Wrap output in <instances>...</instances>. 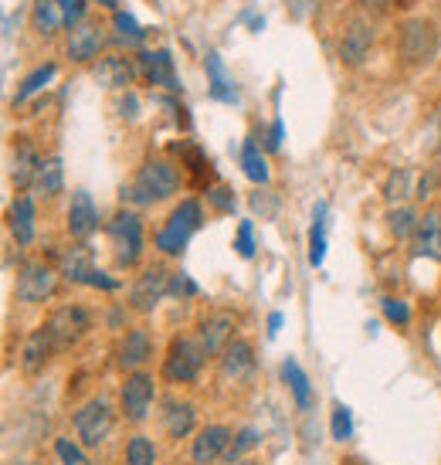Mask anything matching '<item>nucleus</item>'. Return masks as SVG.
I'll use <instances>...</instances> for the list:
<instances>
[{
  "mask_svg": "<svg viewBox=\"0 0 441 465\" xmlns=\"http://www.w3.org/2000/svg\"><path fill=\"white\" fill-rule=\"evenodd\" d=\"M234 248H238L241 259H255V224H251V221H241V224H238Z\"/></svg>",
  "mask_w": 441,
  "mask_h": 465,
  "instance_id": "obj_41",
  "label": "nucleus"
},
{
  "mask_svg": "<svg viewBox=\"0 0 441 465\" xmlns=\"http://www.w3.org/2000/svg\"><path fill=\"white\" fill-rule=\"evenodd\" d=\"M95 272H99V269H95V262H92V248L89 245L65 248V255H62V275H65L68 282L92 285Z\"/></svg>",
  "mask_w": 441,
  "mask_h": 465,
  "instance_id": "obj_20",
  "label": "nucleus"
},
{
  "mask_svg": "<svg viewBox=\"0 0 441 465\" xmlns=\"http://www.w3.org/2000/svg\"><path fill=\"white\" fill-rule=\"evenodd\" d=\"M411 183H415V173L407 167L401 170H390V177L384 181V197H387V204L394 207H401L407 197H411Z\"/></svg>",
  "mask_w": 441,
  "mask_h": 465,
  "instance_id": "obj_31",
  "label": "nucleus"
},
{
  "mask_svg": "<svg viewBox=\"0 0 441 465\" xmlns=\"http://www.w3.org/2000/svg\"><path fill=\"white\" fill-rule=\"evenodd\" d=\"M201 289H197V282L191 279V275H183V272H173L170 275V296H197Z\"/></svg>",
  "mask_w": 441,
  "mask_h": 465,
  "instance_id": "obj_43",
  "label": "nucleus"
},
{
  "mask_svg": "<svg viewBox=\"0 0 441 465\" xmlns=\"http://www.w3.org/2000/svg\"><path fill=\"white\" fill-rule=\"evenodd\" d=\"M255 445H259V431H255V428H241V431L231 439V445H228V452H224V459H220V462L234 465L241 455L248 452V449H255Z\"/></svg>",
  "mask_w": 441,
  "mask_h": 465,
  "instance_id": "obj_37",
  "label": "nucleus"
},
{
  "mask_svg": "<svg viewBox=\"0 0 441 465\" xmlns=\"http://www.w3.org/2000/svg\"><path fill=\"white\" fill-rule=\"evenodd\" d=\"M54 285H58L54 272L48 265H41V262H34V265H24V269L17 272L14 292H17L21 302H44L54 292Z\"/></svg>",
  "mask_w": 441,
  "mask_h": 465,
  "instance_id": "obj_10",
  "label": "nucleus"
},
{
  "mask_svg": "<svg viewBox=\"0 0 441 465\" xmlns=\"http://www.w3.org/2000/svg\"><path fill=\"white\" fill-rule=\"evenodd\" d=\"M38 167H41V160H38V153H34V146L21 136L17 146H14L11 181L17 183V187H27V183H34V177H38Z\"/></svg>",
  "mask_w": 441,
  "mask_h": 465,
  "instance_id": "obj_24",
  "label": "nucleus"
},
{
  "mask_svg": "<svg viewBox=\"0 0 441 465\" xmlns=\"http://www.w3.org/2000/svg\"><path fill=\"white\" fill-rule=\"evenodd\" d=\"M326 259V204L319 201L312 211V228H309V262L323 265Z\"/></svg>",
  "mask_w": 441,
  "mask_h": 465,
  "instance_id": "obj_30",
  "label": "nucleus"
},
{
  "mask_svg": "<svg viewBox=\"0 0 441 465\" xmlns=\"http://www.w3.org/2000/svg\"><path fill=\"white\" fill-rule=\"evenodd\" d=\"M415 252L431 262H441V207H428L415 232Z\"/></svg>",
  "mask_w": 441,
  "mask_h": 465,
  "instance_id": "obj_16",
  "label": "nucleus"
},
{
  "mask_svg": "<svg viewBox=\"0 0 441 465\" xmlns=\"http://www.w3.org/2000/svg\"><path fill=\"white\" fill-rule=\"evenodd\" d=\"M72 425H75V435L85 449H99V445L113 435V428H116L113 404H109L105 398L85 401V404L75 411V418H72Z\"/></svg>",
  "mask_w": 441,
  "mask_h": 465,
  "instance_id": "obj_4",
  "label": "nucleus"
},
{
  "mask_svg": "<svg viewBox=\"0 0 441 465\" xmlns=\"http://www.w3.org/2000/svg\"><path fill=\"white\" fill-rule=\"evenodd\" d=\"M438 27L425 21V17H411L401 25V35H397V52L407 65H421V62H431L438 54Z\"/></svg>",
  "mask_w": 441,
  "mask_h": 465,
  "instance_id": "obj_5",
  "label": "nucleus"
},
{
  "mask_svg": "<svg viewBox=\"0 0 441 465\" xmlns=\"http://www.w3.org/2000/svg\"><path fill=\"white\" fill-rule=\"evenodd\" d=\"M380 310H384V316H387L390 323H397V326H407V323H411V306H407L404 299H397V296H384V302H380Z\"/></svg>",
  "mask_w": 441,
  "mask_h": 465,
  "instance_id": "obj_39",
  "label": "nucleus"
},
{
  "mask_svg": "<svg viewBox=\"0 0 441 465\" xmlns=\"http://www.w3.org/2000/svg\"><path fill=\"white\" fill-rule=\"evenodd\" d=\"M417 214L411 211V207H390L387 211V228H390V234H397V238H415V232H417Z\"/></svg>",
  "mask_w": 441,
  "mask_h": 465,
  "instance_id": "obj_34",
  "label": "nucleus"
},
{
  "mask_svg": "<svg viewBox=\"0 0 441 465\" xmlns=\"http://www.w3.org/2000/svg\"><path fill=\"white\" fill-rule=\"evenodd\" d=\"M34 187H38L41 194H62V187H65V173H62V160L58 156H48V160H41L38 167V177H34Z\"/></svg>",
  "mask_w": 441,
  "mask_h": 465,
  "instance_id": "obj_28",
  "label": "nucleus"
},
{
  "mask_svg": "<svg viewBox=\"0 0 441 465\" xmlns=\"http://www.w3.org/2000/svg\"><path fill=\"white\" fill-rule=\"evenodd\" d=\"M234 333V316L231 312H208L201 323H197V343L204 347L208 357L224 353V347L231 343Z\"/></svg>",
  "mask_w": 441,
  "mask_h": 465,
  "instance_id": "obj_11",
  "label": "nucleus"
},
{
  "mask_svg": "<svg viewBox=\"0 0 441 465\" xmlns=\"http://www.w3.org/2000/svg\"><path fill=\"white\" fill-rule=\"evenodd\" d=\"M126 465H156V445L146 435H132L126 441Z\"/></svg>",
  "mask_w": 441,
  "mask_h": 465,
  "instance_id": "obj_36",
  "label": "nucleus"
},
{
  "mask_svg": "<svg viewBox=\"0 0 441 465\" xmlns=\"http://www.w3.org/2000/svg\"><path fill=\"white\" fill-rule=\"evenodd\" d=\"M58 11H62L65 27H78L85 17V0H58Z\"/></svg>",
  "mask_w": 441,
  "mask_h": 465,
  "instance_id": "obj_42",
  "label": "nucleus"
},
{
  "mask_svg": "<svg viewBox=\"0 0 441 465\" xmlns=\"http://www.w3.org/2000/svg\"><path fill=\"white\" fill-rule=\"evenodd\" d=\"M370 45H374V25L364 21V17L350 21L347 31H343V41H339V58H343V65H350V68L360 65L367 58V52H370Z\"/></svg>",
  "mask_w": 441,
  "mask_h": 465,
  "instance_id": "obj_13",
  "label": "nucleus"
},
{
  "mask_svg": "<svg viewBox=\"0 0 441 465\" xmlns=\"http://www.w3.org/2000/svg\"><path fill=\"white\" fill-rule=\"evenodd\" d=\"M241 167H245V177L255 183H265L269 181V163H265V156H261L259 143L255 140H245L241 143Z\"/></svg>",
  "mask_w": 441,
  "mask_h": 465,
  "instance_id": "obj_29",
  "label": "nucleus"
},
{
  "mask_svg": "<svg viewBox=\"0 0 441 465\" xmlns=\"http://www.w3.org/2000/svg\"><path fill=\"white\" fill-rule=\"evenodd\" d=\"M52 353H58V350H54L48 330L41 326V330H34V333L24 340V350H21V367H24L27 374H41V371L48 367V361H52Z\"/></svg>",
  "mask_w": 441,
  "mask_h": 465,
  "instance_id": "obj_19",
  "label": "nucleus"
},
{
  "mask_svg": "<svg viewBox=\"0 0 441 465\" xmlns=\"http://www.w3.org/2000/svg\"><path fill=\"white\" fill-rule=\"evenodd\" d=\"M89 326H92V316L85 306H62V310H54L52 316H48L44 330L52 336L54 350H68L89 333Z\"/></svg>",
  "mask_w": 441,
  "mask_h": 465,
  "instance_id": "obj_8",
  "label": "nucleus"
},
{
  "mask_svg": "<svg viewBox=\"0 0 441 465\" xmlns=\"http://www.w3.org/2000/svg\"><path fill=\"white\" fill-rule=\"evenodd\" d=\"M105 45V35L99 25H92V21H82L78 27L68 31V41H65V52L72 62H89L99 54V48Z\"/></svg>",
  "mask_w": 441,
  "mask_h": 465,
  "instance_id": "obj_15",
  "label": "nucleus"
},
{
  "mask_svg": "<svg viewBox=\"0 0 441 465\" xmlns=\"http://www.w3.org/2000/svg\"><path fill=\"white\" fill-rule=\"evenodd\" d=\"M204 347L197 343V340H187V336H177V340H170V350L167 357H163V377H167L170 384H191L197 381L201 374V367H204Z\"/></svg>",
  "mask_w": 441,
  "mask_h": 465,
  "instance_id": "obj_6",
  "label": "nucleus"
},
{
  "mask_svg": "<svg viewBox=\"0 0 441 465\" xmlns=\"http://www.w3.org/2000/svg\"><path fill=\"white\" fill-rule=\"evenodd\" d=\"M105 234H109L116 262L122 269L140 265V259H143V218L136 211H119L116 218L105 224Z\"/></svg>",
  "mask_w": 441,
  "mask_h": 465,
  "instance_id": "obj_3",
  "label": "nucleus"
},
{
  "mask_svg": "<svg viewBox=\"0 0 441 465\" xmlns=\"http://www.w3.org/2000/svg\"><path fill=\"white\" fill-rule=\"evenodd\" d=\"M208 201L218 207V211H224V214H228V211H234V194H231V191H224V187H214V191H208Z\"/></svg>",
  "mask_w": 441,
  "mask_h": 465,
  "instance_id": "obj_44",
  "label": "nucleus"
},
{
  "mask_svg": "<svg viewBox=\"0 0 441 465\" xmlns=\"http://www.w3.org/2000/svg\"><path fill=\"white\" fill-rule=\"evenodd\" d=\"M170 296V272L163 265H153V269H146L136 285H132L130 292V302L136 312H153L160 306V299Z\"/></svg>",
  "mask_w": 441,
  "mask_h": 465,
  "instance_id": "obj_9",
  "label": "nucleus"
},
{
  "mask_svg": "<svg viewBox=\"0 0 441 465\" xmlns=\"http://www.w3.org/2000/svg\"><path fill=\"white\" fill-rule=\"evenodd\" d=\"M177 187H181L177 167L167 163V160H150V163L140 167L136 181L130 187H122V201H130V204H153V201L170 197Z\"/></svg>",
  "mask_w": 441,
  "mask_h": 465,
  "instance_id": "obj_1",
  "label": "nucleus"
},
{
  "mask_svg": "<svg viewBox=\"0 0 441 465\" xmlns=\"http://www.w3.org/2000/svg\"><path fill=\"white\" fill-rule=\"evenodd\" d=\"M333 439L337 441H350L353 439V414H350V408L347 404H333Z\"/></svg>",
  "mask_w": 441,
  "mask_h": 465,
  "instance_id": "obj_38",
  "label": "nucleus"
},
{
  "mask_svg": "<svg viewBox=\"0 0 441 465\" xmlns=\"http://www.w3.org/2000/svg\"><path fill=\"white\" fill-rule=\"evenodd\" d=\"M68 232L75 238H89L92 232H99V211L92 204L89 191H75L72 204H68Z\"/></svg>",
  "mask_w": 441,
  "mask_h": 465,
  "instance_id": "obj_17",
  "label": "nucleus"
},
{
  "mask_svg": "<svg viewBox=\"0 0 441 465\" xmlns=\"http://www.w3.org/2000/svg\"><path fill=\"white\" fill-rule=\"evenodd\" d=\"M234 431L228 425H208L197 431L194 439V449H191V459H194V465H214L224 459V452H228V445H231Z\"/></svg>",
  "mask_w": 441,
  "mask_h": 465,
  "instance_id": "obj_12",
  "label": "nucleus"
},
{
  "mask_svg": "<svg viewBox=\"0 0 441 465\" xmlns=\"http://www.w3.org/2000/svg\"><path fill=\"white\" fill-rule=\"evenodd\" d=\"M208 78H211V99L228 103V105H234L238 99H241L238 89H234V82L228 78V72H224V62H220L218 52L208 54Z\"/></svg>",
  "mask_w": 441,
  "mask_h": 465,
  "instance_id": "obj_25",
  "label": "nucleus"
},
{
  "mask_svg": "<svg viewBox=\"0 0 441 465\" xmlns=\"http://www.w3.org/2000/svg\"><path fill=\"white\" fill-rule=\"evenodd\" d=\"M7 228H11L17 245L34 242V201L31 197H14L11 211H7Z\"/></svg>",
  "mask_w": 441,
  "mask_h": 465,
  "instance_id": "obj_21",
  "label": "nucleus"
},
{
  "mask_svg": "<svg viewBox=\"0 0 441 465\" xmlns=\"http://www.w3.org/2000/svg\"><path fill=\"white\" fill-rule=\"evenodd\" d=\"M150 357H153V340H150V333L140 330V326H136V330H126V336H122V343H119V350H116L119 371L136 374Z\"/></svg>",
  "mask_w": 441,
  "mask_h": 465,
  "instance_id": "obj_14",
  "label": "nucleus"
},
{
  "mask_svg": "<svg viewBox=\"0 0 441 465\" xmlns=\"http://www.w3.org/2000/svg\"><path fill=\"white\" fill-rule=\"evenodd\" d=\"M82 449H85V445H78V441H72V439L54 441V452H58V459H62L65 465H89V459H85Z\"/></svg>",
  "mask_w": 441,
  "mask_h": 465,
  "instance_id": "obj_40",
  "label": "nucleus"
},
{
  "mask_svg": "<svg viewBox=\"0 0 441 465\" xmlns=\"http://www.w3.org/2000/svg\"><path fill=\"white\" fill-rule=\"evenodd\" d=\"M113 25H116V41L119 45H126V48H136V45H143L146 41V31L136 25V17H132L130 11L113 14Z\"/></svg>",
  "mask_w": 441,
  "mask_h": 465,
  "instance_id": "obj_33",
  "label": "nucleus"
},
{
  "mask_svg": "<svg viewBox=\"0 0 441 465\" xmlns=\"http://www.w3.org/2000/svg\"><path fill=\"white\" fill-rule=\"evenodd\" d=\"M31 25H34V31H38V35L52 38L54 31L65 25V21H62V11H58V0H34Z\"/></svg>",
  "mask_w": 441,
  "mask_h": 465,
  "instance_id": "obj_27",
  "label": "nucleus"
},
{
  "mask_svg": "<svg viewBox=\"0 0 441 465\" xmlns=\"http://www.w3.org/2000/svg\"><path fill=\"white\" fill-rule=\"evenodd\" d=\"M140 68L143 75L153 82V85H163L170 92H181V82H177V72H173V58H170L167 48H156V52L140 54Z\"/></svg>",
  "mask_w": 441,
  "mask_h": 465,
  "instance_id": "obj_18",
  "label": "nucleus"
},
{
  "mask_svg": "<svg viewBox=\"0 0 441 465\" xmlns=\"http://www.w3.org/2000/svg\"><path fill=\"white\" fill-rule=\"evenodd\" d=\"M282 136H286V126H282V119H275L272 133H269V140H265V146H269V150H279V146H282Z\"/></svg>",
  "mask_w": 441,
  "mask_h": 465,
  "instance_id": "obj_46",
  "label": "nucleus"
},
{
  "mask_svg": "<svg viewBox=\"0 0 441 465\" xmlns=\"http://www.w3.org/2000/svg\"><path fill=\"white\" fill-rule=\"evenodd\" d=\"M234 465H259V462H234Z\"/></svg>",
  "mask_w": 441,
  "mask_h": 465,
  "instance_id": "obj_51",
  "label": "nucleus"
},
{
  "mask_svg": "<svg viewBox=\"0 0 441 465\" xmlns=\"http://www.w3.org/2000/svg\"><path fill=\"white\" fill-rule=\"evenodd\" d=\"M132 75H136V68H132L126 58H105L103 65H99V78H103V85H113V89L130 85Z\"/></svg>",
  "mask_w": 441,
  "mask_h": 465,
  "instance_id": "obj_32",
  "label": "nucleus"
},
{
  "mask_svg": "<svg viewBox=\"0 0 441 465\" xmlns=\"http://www.w3.org/2000/svg\"><path fill=\"white\" fill-rule=\"evenodd\" d=\"M431 123H435V130H438V143H441V105L435 109V116H431Z\"/></svg>",
  "mask_w": 441,
  "mask_h": 465,
  "instance_id": "obj_49",
  "label": "nucleus"
},
{
  "mask_svg": "<svg viewBox=\"0 0 441 465\" xmlns=\"http://www.w3.org/2000/svg\"><path fill=\"white\" fill-rule=\"evenodd\" d=\"M255 367V353H251V347H248L245 340H231L228 347H224V353H220V377L224 381H238V377H245L248 371Z\"/></svg>",
  "mask_w": 441,
  "mask_h": 465,
  "instance_id": "obj_23",
  "label": "nucleus"
},
{
  "mask_svg": "<svg viewBox=\"0 0 441 465\" xmlns=\"http://www.w3.org/2000/svg\"><path fill=\"white\" fill-rule=\"evenodd\" d=\"M201 224H204V211L197 204L194 197H187L181 204L170 211L167 224L160 228L156 234V248L163 252V255H181L187 242H191V234L201 232Z\"/></svg>",
  "mask_w": 441,
  "mask_h": 465,
  "instance_id": "obj_2",
  "label": "nucleus"
},
{
  "mask_svg": "<svg viewBox=\"0 0 441 465\" xmlns=\"http://www.w3.org/2000/svg\"><path fill=\"white\" fill-rule=\"evenodd\" d=\"M282 377H286L289 391H292V398H296L299 411H309V408H312V388H309V377H306V371L299 367V361H292V357H289V361L282 363Z\"/></svg>",
  "mask_w": 441,
  "mask_h": 465,
  "instance_id": "obj_26",
  "label": "nucleus"
},
{
  "mask_svg": "<svg viewBox=\"0 0 441 465\" xmlns=\"http://www.w3.org/2000/svg\"><path fill=\"white\" fill-rule=\"evenodd\" d=\"M279 330H282V312H272L269 316V336H279Z\"/></svg>",
  "mask_w": 441,
  "mask_h": 465,
  "instance_id": "obj_47",
  "label": "nucleus"
},
{
  "mask_svg": "<svg viewBox=\"0 0 441 465\" xmlns=\"http://www.w3.org/2000/svg\"><path fill=\"white\" fill-rule=\"evenodd\" d=\"M163 425H167V435L170 439H183V435H191L197 425V408L191 401H177L170 398L163 404Z\"/></svg>",
  "mask_w": 441,
  "mask_h": 465,
  "instance_id": "obj_22",
  "label": "nucleus"
},
{
  "mask_svg": "<svg viewBox=\"0 0 441 465\" xmlns=\"http://www.w3.org/2000/svg\"><path fill=\"white\" fill-rule=\"evenodd\" d=\"M438 181H441V163H438V167H431L428 177H421V183H417V197H421V201H425V197H431V191L438 187Z\"/></svg>",
  "mask_w": 441,
  "mask_h": 465,
  "instance_id": "obj_45",
  "label": "nucleus"
},
{
  "mask_svg": "<svg viewBox=\"0 0 441 465\" xmlns=\"http://www.w3.org/2000/svg\"><path fill=\"white\" fill-rule=\"evenodd\" d=\"M54 72H58V68H54L52 62H48V65L34 68V72H31L24 82H21V89H17V95H14V103H24V99H31V95H34V92L44 89V85H48V82L54 78Z\"/></svg>",
  "mask_w": 441,
  "mask_h": 465,
  "instance_id": "obj_35",
  "label": "nucleus"
},
{
  "mask_svg": "<svg viewBox=\"0 0 441 465\" xmlns=\"http://www.w3.org/2000/svg\"><path fill=\"white\" fill-rule=\"evenodd\" d=\"M99 4H103V7H109V11L116 14V0H99Z\"/></svg>",
  "mask_w": 441,
  "mask_h": 465,
  "instance_id": "obj_50",
  "label": "nucleus"
},
{
  "mask_svg": "<svg viewBox=\"0 0 441 465\" xmlns=\"http://www.w3.org/2000/svg\"><path fill=\"white\" fill-rule=\"evenodd\" d=\"M360 4H364V7H374V11H384V7H390L394 0H360Z\"/></svg>",
  "mask_w": 441,
  "mask_h": 465,
  "instance_id": "obj_48",
  "label": "nucleus"
},
{
  "mask_svg": "<svg viewBox=\"0 0 441 465\" xmlns=\"http://www.w3.org/2000/svg\"><path fill=\"white\" fill-rule=\"evenodd\" d=\"M156 398V381L153 374L146 371H136V374H126L122 388H119V404H122V418L140 425L150 418V408H153Z\"/></svg>",
  "mask_w": 441,
  "mask_h": 465,
  "instance_id": "obj_7",
  "label": "nucleus"
}]
</instances>
